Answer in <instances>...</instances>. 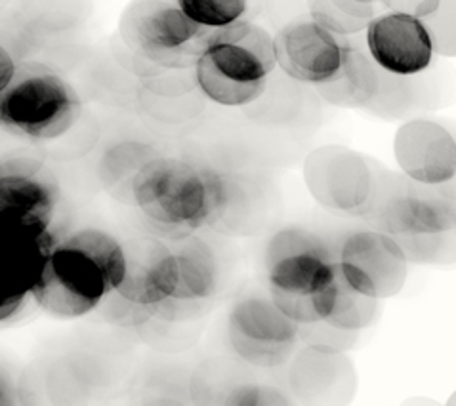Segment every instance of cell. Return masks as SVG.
I'll return each mask as SVG.
<instances>
[{
	"label": "cell",
	"instance_id": "31",
	"mask_svg": "<svg viewBox=\"0 0 456 406\" xmlns=\"http://www.w3.org/2000/svg\"><path fill=\"white\" fill-rule=\"evenodd\" d=\"M25 300H27V296H16V297H10V300L0 304V322L12 319L13 315H18Z\"/></svg>",
	"mask_w": 456,
	"mask_h": 406
},
{
	"label": "cell",
	"instance_id": "5",
	"mask_svg": "<svg viewBox=\"0 0 456 406\" xmlns=\"http://www.w3.org/2000/svg\"><path fill=\"white\" fill-rule=\"evenodd\" d=\"M80 100L63 77L48 69H23L0 93V126L18 138L48 142L77 123Z\"/></svg>",
	"mask_w": 456,
	"mask_h": 406
},
{
	"label": "cell",
	"instance_id": "14",
	"mask_svg": "<svg viewBox=\"0 0 456 406\" xmlns=\"http://www.w3.org/2000/svg\"><path fill=\"white\" fill-rule=\"evenodd\" d=\"M283 384L300 406H350L357 395V370L346 353L304 347L283 369Z\"/></svg>",
	"mask_w": 456,
	"mask_h": 406
},
{
	"label": "cell",
	"instance_id": "2",
	"mask_svg": "<svg viewBox=\"0 0 456 406\" xmlns=\"http://www.w3.org/2000/svg\"><path fill=\"white\" fill-rule=\"evenodd\" d=\"M275 67L272 35L256 23L240 20L210 35L195 63V83L214 103L248 107L264 96Z\"/></svg>",
	"mask_w": 456,
	"mask_h": 406
},
{
	"label": "cell",
	"instance_id": "28",
	"mask_svg": "<svg viewBox=\"0 0 456 406\" xmlns=\"http://www.w3.org/2000/svg\"><path fill=\"white\" fill-rule=\"evenodd\" d=\"M298 334L300 344L304 347L327 351V353H346V351H350L359 340V332H346L340 329H334L325 321L302 324V327H298Z\"/></svg>",
	"mask_w": 456,
	"mask_h": 406
},
{
	"label": "cell",
	"instance_id": "32",
	"mask_svg": "<svg viewBox=\"0 0 456 406\" xmlns=\"http://www.w3.org/2000/svg\"><path fill=\"white\" fill-rule=\"evenodd\" d=\"M142 406H190V404L178 397H153L150 401H145Z\"/></svg>",
	"mask_w": 456,
	"mask_h": 406
},
{
	"label": "cell",
	"instance_id": "3",
	"mask_svg": "<svg viewBox=\"0 0 456 406\" xmlns=\"http://www.w3.org/2000/svg\"><path fill=\"white\" fill-rule=\"evenodd\" d=\"M130 189L145 220L170 240L207 227L208 166L176 157H157L136 174Z\"/></svg>",
	"mask_w": 456,
	"mask_h": 406
},
{
	"label": "cell",
	"instance_id": "12",
	"mask_svg": "<svg viewBox=\"0 0 456 406\" xmlns=\"http://www.w3.org/2000/svg\"><path fill=\"white\" fill-rule=\"evenodd\" d=\"M210 208L207 227L222 235L250 237L262 231L275 205L272 183L258 172H224L208 166Z\"/></svg>",
	"mask_w": 456,
	"mask_h": 406
},
{
	"label": "cell",
	"instance_id": "21",
	"mask_svg": "<svg viewBox=\"0 0 456 406\" xmlns=\"http://www.w3.org/2000/svg\"><path fill=\"white\" fill-rule=\"evenodd\" d=\"M310 20L330 35L346 38L367 31L374 20V4L365 0H314L310 3Z\"/></svg>",
	"mask_w": 456,
	"mask_h": 406
},
{
	"label": "cell",
	"instance_id": "15",
	"mask_svg": "<svg viewBox=\"0 0 456 406\" xmlns=\"http://www.w3.org/2000/svg\"><path fill=\"white\" fill-rule=\"evenodd\" d=\"M346 38L307 20H294L273 37L275 61L290 80L319 86L338 71Z\"/></svg>",
	"mask_w": 456,
	"mask_h": 406
},
{
	"label": "cell",
	"instance_id": "26",
	"mask_svg": "<svg viewBox=\"0 0 456 406\" xmlns=\"http://www.w3.org/2000/svg\"><path fill=\"white\" fill-rule=\"evenodd\" d=\"M420 21L437 56L456 58V0H439L436 12Z\"/></svg>",
	"mask_w": 456,
	"mask_h": 406
},
{
	"label": "cell",
	"instance_id": "25",
	"mask_svg": "<svg viewBox=\"0 0 456 406\" xmlns=\"http://www.w3.org/2000/svg\"><path fill=\"white\" fill-rule=\"evenodd\" d=\"M454 233L394 237L407 264H449L456 262Z\"/></svg>",
	"mask_w": 456,
	"mask_h": 406
},
{
	"label": "cell",
	"instance_id": "17",
	"mask_svg": "<svg viewBox=\"0 0 456 406\" xmlns=\"http://www.w3.org/2000/svg\"><path fill=\"white\" fill-rule=\"evenodd\" d=\"M394 155L405 178L422 185H439L456 178V140L434 120H409L394 140Z\"/></svg>",
	"mask_w": 456,
	"mask_h": 406
},
{
	"label": "cell",
	"instance_id": "33",
	"mask_svg": "<svg viewBox=\"0 0 456 406\" xmlns=\"http://www.w3.org/2000/svg\"><path fill=\"white\" fill-rule=\"evenodd\" d=\"M401 406H441V404L434 399H428V397H411Z\"/></svg>",
	"mask_w": 456,
	"mask_h": 406
},
{
	"label": "cell",
	"instance_id": "27",
	"mask_svg": "<svg viewBox=\"0 0 456 406\" xmlns=\"http://www.w3.org/2000/svg\"><path fill=\"white\" fill-rule=\"evenodd\" d=\"M227 406H300L287 387L277 380H267L265 376L235 391Z\"/></svg>",
	"mask_w": 456,
	"mask_h": 406
},
{
	"label": "cell",
	"instance_id": "6",
	"mask_svg": "<svg viewBox=\"0 0 456 406\" xmlns=\"http://www.w3.org/2000/svg\"><path fill=\"white\" fill-rule=\"evenodd\" d=\"M232 355L258 372L283 370L300 349L298 324L283 315L265 290L240 292L225 319Z\"/></svg>",
	"mask_w": 456,
	"mask_h": 406
},
{
	"label": "cell",
	"instance_id": "10",
	"mask_svg": "<svg viewBox=\"0 0 456 406\" xmlns=\"http://www.w3.org/2000/svg\"><path fill=\"white\" fill-rule=\"evenodd\" d=\"M304 182L325 210L357 215L370 197L374 166L344 145H323L305 157Z\"/></svg>",
	"mask_w": 456,
	"mask_h": 406
},
{
	"label": "cell",
	"instance_id": "16",
	"mask_svg": "<svg viewBox=\"0 0 456 406\" xmlns=\"http://www.w3.org/2000/svg\"><path fill=\"white\" fill-rule=\"evenodd\" d=\"M367 53L382 73L414 77L432 65L434 50L420 20L386 12L367 27Z\"/></svg>",
	"mask_w": 456,
	"mask_h": 406
},
{
	"label": "cell",
	"instance_id": "8",
	"mask_svg": "<svg viewBox=\"0 0 456 406\" xmlns=\"http://www.w3.org/2000/svg\"><path fill=\"white\" fill-rule=\"evenodd\" d=\"M113 294L103 271L88 256L61 240L40 269L29 296L48 315L80 319L96 311Z\"/></svg>",
	"mask_w": 456,
	"mask_h": 406
},
{
	"label": "cell",
	"instance_id": "34",
	"mask_svg": "<svg viewBox=\"0 0 456 406\" xmlns=\"http://www.w3.org/2000/svg\"><path fill=\"white\" fill-rule=\"evenodd\" d=\"M445 406H456V391H454V394H452V395L447 399Z\"/></svg>",
	"mask_w": 456,
	"mask_h": 406
},
{
	"label": "cell",
	"instance_id": "1",
	"mask_svg": "<svg viewBox=\"0 0 456 406\" xmlns=\"http://www.w3.org/2000/svg\"><path fill=\"white\" fill-rule=\"evenodd\" d=\"M272 302L298 327L325 321L338 277V242L302 225L281 227L264 247Z\"/></svg>",
	"mask_w": 456,
	"mask_h": 406
},
{
	"label": "cell",
	"instance_id": "18",
	"mask_svg": "<svg viewBox=\"0 0 456 406\" xmlns=\"http://www.w3.org/2000/svg\"><path fill=\"white\" fill-rule=\"evenodd\" d=\"M125 277L115 290L125 300L157 307L170 300L178 282L172 247L157 237H136L123 242Z\"/></svg>",
	"mask_w": 456,
	"mask_h": 406
},
{
	"label": "cell",
	"instance_id": "29",
	"mask_svg": "<svg viewBox=\"0 0 456 406\" xmlns=\"http://www.w3.org/2000/svg\"><path fill=\"white\" fill-rule=\"evenodd\" d=\"M18 73V65L13 61L12 53L0 45V93H3L10 85L13 77Z\"/></svg>",
	"mask_w": 456,
	"mask_h": 406
},
{
	"label": "cell",
	"instance_id": "30",
	"mask_svg": "<svg viewBox=\"0 0 456 406\" xmlns=\"http://www.w3.org/2000/svg\"><path fill=\"white\" fill-rule=\"evenodd\" d=\"M0 406H18L16 387L3 369H0Z\"/></svg>",
	"mask_w": 456,
	"mask_h": 406
},
{
	"label": "cell",
	"instance_id": "23",
	"mask_svg": "<svg viewBox=\"0 0 456 406\" xmlns=\"http://www.w3.org/2000/svg\"><path fill=\"white\" fill-rule=\"evenodd\" d=\"M75 248L83 250L88 258L96 264L105 279L110 280L113 292L118 288L125 277V250L123 242H118L113 235L102 229H80L71 237L65 239Z\"/></svg>",
	"mask_w": 456,
	"mask_h": 406
},
{
	"label": "cell",
	"instance_id": "22",
	"mask_svg": "<svg viewBox=\"0 0 456 406\" xmlns=\"http://www.w3.org/2000/svg\"><path fill=\"white\" fill-rule=\"evenodd\" d=\"M379 315L380 302L354 290L350 284L346 282L338 269L337 292H334V302L325 322H329L334 329H340L346 332H361L372 327V324L377 322Z\"/></svg>",
	"mask_w": 456,
	"mask_h": 406
},
{
	"label": "cell",
	"instance_id": "11",
	"mask_svg": "<svg viewBox=\"0 0 456 406\" xmlns=\"http://www.w3.org/2000/svg\"><path fill=\"white\" fill-rule=\"evenodd\" d=\"M338 269L354 290L379 302L403 290L409 275L395 239L374 229H359L338 242Z\"/></svg>",
	"mask_w": 456,
	"mask_h": 406
},
{
	"label": "cell",
	"instance_id": "24",
	"mask_svg": "<svg viewBox=\"0 0 456 406\" xmlns=\"http://www.w3.org/2000/svg\"><path fill=\"white\" fill-rule=\"evenodd\" d=\"M176 4L195 25L207 31L225 29L240 21L248 10L245 0H176Z\"/></svg>",
	"mask_w": 456,
	"mask_h": 406
},
{
	"label": "cell",
	"instance_id": "9",
	"mask_svg": "<svg viewBox=\"0 0 456 406\" xmlns=\"http://www.w3.org/2000/svg\"><path fill=\"white\" fill-rule=\"evenodd\" d=\"M178 282L170 300L153 307V315L165 321H183L205 313L210 304L230 287L232 265L220 248L199 235L172 240Z\"/></svg>",
	"mask_w": 456,
	"mask_h": 406
},
{
	"label": "cell",
	"instance_id": "13",
	"mask_svg": "<svg viewBox=\"0 0 456 406\" xmlns=\"http://www.w3.org/2000/svg\"><path fill=\"white\" fill-rule=\"evenodd\" d=\"M60 189L53 174L33 158L0 160V222L48 235Z\"/></svg>",
	"mask_w": 456,
	"mask_h": 406
},
{
	"label": "cell",
	"instance_id": "19",
	"mask_svg": "<svg viewBox=\"0 0 456 406\" xmlns=\"http://www.w3.org/2000/svg\"><path fill=\"white\" fill-rule=\"evenodd\" d=\"M382 85L379 69L367 50L346 38L338 71L327 83L314 86L317 96L342 110H369Z\"/></svg>",
	"mask_w": 456,
	"mask_h": 406
},
{
	"label": "cell",
	"instance_id": "4",
	"mask_svg": "<svg viewBox=\"0 0 456 406\" xmlns=\"http://www.w3.org/2000/svg\"><path fill=\"white\" fill-rule=\"evenodd\" d=\"M374 231L390 237L456 231V178L439 185L411 182L403 174L374 168V183L361 210Z\"/></svg>",
	"mask_w": 456,
	"mask_h": 406
},
{
	"label": "cell",
	"instance_id": "20",
	"mask_svg": "<svg viewBox=\"0 0 456 406\" xmlns=\"http://www.w3.org/2000/svg\"><path fill=\"white\" fill-rule=\"evenodd\" d=\"M237 357H214L205 361L191 376L190 395L193 406H227L235 391L262 378Z\"/></svg>",
	"mask_w": 456,
	"mask_h": 406
},
{
	"label": "cell",
	"instance_id": "7",
	"mask_svg": "<svg viewBox=\"0 0 456 406\" xmlns=\"http://www.w3.org/2000/svg\"><path fill=\"white\" fill-rule=\"evenodd\" d=\"M212 33L195 25L168 0H138L120 18L125 43L143 60L168 69L195 67Z\"/></svg>",
	"mask_w": 456,
	"mask_h": 406
}]
</instances>
